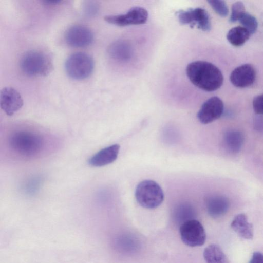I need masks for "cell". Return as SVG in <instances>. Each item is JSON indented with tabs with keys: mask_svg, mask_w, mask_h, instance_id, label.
<instances>
[{
	"mask_svg": "<svg viewBox=\"0 0 263 263\" xmlns=\"http://www.w3.org/2000/svg\"><path fill=\"white\" fill-rule=\"evenodd\" d=\"M186 73L194 86L207 92L219 89L223 82L220 70L207 61H196L190 63L186 67Z\"/></svg>",
	"mask_w": 263,
	"mask_h": 263,
	"instance_id": "obj_1",
	"label": "cell"
},
{
	"mask_svg": "<svg viewBox=\"0 0 263 263\" xmlns=\"http://www.w3.org/2000/svg\"><path fill=\"white\" fill-rule=\"evenodd\" d=\"M22 71L29 76L48 74L52 69V64L48 55L39 50L26 52L20 60Z\"/></svg>",
	"mask_w": 263,
	"mask_h": 263,
	"instance_id": "obj_2",
	"label": "cell"
},
{
	"mask_svg": "<svg viewBox=\"0 0 263 263\" xmlns=\"http://www.w3.org/2000/svg\"><path fill=\"white\" fill-rule=\"evenodd\" d=\"M65 68L71 78L81 80L89 77L93 72L94 61L88 54L78 52L70 55L66 59Z\"/></svg>",
	"mask_w": 263,
	"mask_h": 263,
	"instance_id": "obj_3",
	"label": "cell"
},
{
	"mask_svg": "<svg viewBox=\"0 0 263 263\" xmlns=\"http://www.w3.org/2000/svg\"><path fill=\"white\" fill-rule=\"evenodd\" d=\"M135 197L141 206L146 209H154L162 202L164 194L157 182L151 180H145L137 186Z\"/></svg>",
	"mask_w": 263,
	"mask_h": 263,
	"instance_id": "obj_4",
	"label": "cell"
},
{
	"mask_svg": "<svg viewBox=\"0 0 263 263\" xmlns=\"http://www.w3.org/2000/svg\"><path fill=\"white\" fill-rule=\"evenodd\" d=\"M10 146L19 154L32 156L41 150L43 142L41 137L28 132H19L13 134L10 138Z\"/></svg>",
	"mask_w": 263,
	"mask_h": 263,
	"instance_id": "obj_5",
	"label": "cell"
},
{
	"mask_svg": "<svg viewBox=\"0 0 263 263\" xmlns=\"http://www.w3.org/2000/svg\"><path fill=\"white\" fill-rule=\"evenodd\" d=\"M179 233L182 242L189 247L202 246L206 239L202 224L196 219H190L181 223Z\"/></svg>",
	"mask_w": 263,
	"mask_h": 263,
	"instance_id": "obj_6",
	"label": "cell"
},
{
	"mask_svg": "<svg viewBox=\"0 0 263 263\" xmlns=\"http://www.w3.org/2000/svg\"><path fill=\"white\" fill-rule=\"evenodd\" d=\"M177 14L181 24H190L192 27L196 25L198 29L204 31H209L211 28L209 14L204 9L198 7L180 10Z\"/></svg>",
	"mask_w": 263,
	"mask_h": 263,
	"instance_id": "obj_7",
	"label": "cell"
},
{
	"mask_svg": "<svg viewBox=\"0 0 263 263\" xmlns=\"http://www.w3.org/2000/svg\"><path fill=\"white\" fill-rule=\"evenodd\" d=\"M148 17L147 11L141 7L130 8L125 14L106 15L105 21L118 26L143 24L146 23Z\"/></svg>",
	"mask_w": 263,
	"mask_h": 263,
	"instance_id": "obj_8",
	"label": "cell"
},
{
	"mask_svg": "<svg viewBox=\"0 0 263 263\" xmlns=\"http://www.w3.org/2000/svg\"><path fill=\"white\" fill-rule=\"evenodd\" d=\"M66 43L71 47L82 48L89 46L93 41L91 30L86 26L75 25L70 27L65 33Z\"/></svg>",
	"mask_w": 263,
	"mask_h": 263,
	"instance_id": "obj_9",
	"label": "cell"
},
{
	"mask_svg": "<svg viewBox=\"0 0 263 263\" xmlns=\"http://www.w3.org/2000/svg\"><path fill=\"white\" fill-rule=\"evenodd\" d=\"M224 105L222 101L214 96L206 100L197 113V118L202 124H206L219 118L222 115Z\"/></svg>",
	"mask_w": 263,
	"mask_h": 263,
	"instance_id": "obj_10",
	"label": "cell"
},
{
	"mask_svg": "<svg viewBox=\"0 0 263 263\" xmlns=\"http://www.w3.org/2000/svg\"><path fill=\"white\" fill-rule=\"evenodd\" d=\"M0 104L2 110L9 116H12L23 105L21 94L10 87L3 88L1 91Z\"/></svg>",
	"mask_w": 263,
	"mask_h": 263,
	"instance_id": "obj_11",
	"label": "cell"
},
{
	"mask_svg": "<svg viewBox=\"0 0 263 263\" xmlns=\"http://www.w3.org/2000/svg\"><path fill=\"white\" fill-rule=\"evenodd\" d=\"M256 71L251 64H246L235 68L230 76L231 83L236 87L245 88L252 85L256 79Z\"/></svg>",
	"mask_w": 263,
	"mask_h": 263,
	"instance_id": "obj_12",
	"label": "cell"
},
{
	"mask_svg": "<svg viewBox=\"0 0 263 263\" xmlns=\"http://www.w3.org/2000/svg\"><path fill=\"white\" fill-rule=\"evenodd\" d=\"M120 145L113 144L104 148L89 158L88 163L93 167H101L114 162L117 158Z\"/></svg>",
	"mask_w": 263,
	"mask_h": 263,
	"instance_id": "obj_13",
	"label": "cell"
},
{
	"mask_svg": "<svg viewBox=\"0 0 263 263\" xmlns=\"http://www.w3.org/2000/svg\"><path fill=\"white\" fill-rule=\"evenodd\" d=\"M208 214L213 218H219L224 215L229 209L228 198L222 195H213L206 201Z\"/></svg>",
	"mask_w": 263,
	"mask_h": 263,
	"instance_id": "obj_14",
	"label": "cell"
},
{
	"mask_svg": "<svg viewBox=\"0 0 263 263\" xmlns=\"http://www.w3.org/2000/svg\"><path fill=\"white\" fill-rule=\"evenodd\" d=\"M231 227L241 238L246 239L253 238L254 234L253 226L248 222L247 217L245 214L236 215L232 220Z\"/></svg>",
	"mask_w": 263,
	"mask_h": 263,
	"instance_id": "obj_15",
	"label": "cell"
},
{
	"mask_svg": "<svg viewBox=\"0 0 263 263\" xmlns=\"http://www.w3.org/2000/svg\"><path fill=\"white\" fill-rule=\"evenodd\" d=\"M226 148L232 153H238L242 146L244 137L241 132L236 130L228 131L223 137Z\"/></svg>",
	"mask_w": 263,
	"mask_h": 263,
	"instance_id": "obj_16",
	"label": "cell"
},
{
	"mask_svg": "<svg viewBox=\"0 0 263 263\" xmlns=\"http://www.w3.org/2000/svg\"><path fill=\"white\" fill-rule=\"evenodd\" d=\"M203 257L206 263H230L221 248L216 244H211L204 249Z\"/></svg>",
	"mask_w": 263,
	"mask_h": 263,
	"instance_id": "obj_17",
	"label": "cell"
},
{
	"mask_svg": "<svg viewBox=\"0 0 263 263\" xmlns=\"http://www.w3.org/2000/svg\"><path fill=\"white\" fill-rule=\"evenodd\" d=\"M251 34L243 26H236L231 28L227 34L229 42L234 46H240L249 39Z\"/></svg>",
	"mask_w": 263,
	"mask_h": 263,
	"instance_id": "obj_18",
	"label": "cell"
},
{
	"mask_svg": "<svg viewBox=\"0 0 263 263\" xmlns=\"http://www.w3.org/2000/svg\"><path fill=\"white\" fill-rule=\"evenodd\" d=\"M127 44L123 41H118L112 43L108 49V53L111 57L116 60H125L127 59L130 54L127 53Z\"/></svg>",
	"mask_w": 263,
	"mask_h": 263,
	"instance_id": "obj_19",
	"label": "cell"
},
{
	"mask_svg": "<svg viewBox=\"0 0 263 263\" xmlns=\"http://www.w3.org/2000/svg\"><path fill=\"white\" fill-rule=\"evenodd\" d=\"M193 207L188 203H181L178 205L174 211V216L179 220L184 221L192 219L194 214ZM182 222V223H183Z\"/></svg>",
	"mask_w": 263,
	"mask_h": 263,
	"instance_id": "obj_20",
	"label": "cell"
},
{
	"mask_svg": "<svg viewBox=\"0 0 263 263\" xmlns=\"http://www.w3.org/2000/svg\"><path fill=\"white\" fill-rule=\"evenodd\" d=\"M238 21L251 34L254 33L258 28V22L256 18L246 12Z\"/></svg>",
	"mask_w": 263,
	"mask_h": 263,
	"instance_id": "obj_21",
	"label": "cell"
},
{
	"mask_svg": "<svg viewBox=\"0 0 263 263\" xmlns=\"http://www.w3.org/2000/svg\"><path fill=\"white\" fill-rule=\"evenodd\" d=\"M246 12L243 4L241 2H236L232 6L230 22L234 23L238 21L241 16Z\"/></svg>",
	"mask_w": 263,
	"mask_h": 263,
	"instance_id": "obj_22",
	"label": "cell"
},
{
	"mask_svg": "<svg viewBox=\"0 0 263 263\" xmlns=\"http://www.w3.org/2000/svg\"><path fill=\"white\" fill-rule=\"evenodd\" d=\"M209 5L213 10L220 16L225 17L229 13V9L226 2L223 1H208Z\"/></svg>",
	"mask_w": 263,
	"mask_h": 263,
	"instance_id": "obj_23",
	"label": "cell"
},
{
	"mask_svg": "<svg viewBox=\"0 0 263 263\" xmlns=\"http://www.w3.org/2000/svg\"><path fill=\"white\" fill-rule=\"evenodd\" d=\"M254 111L259 115H263V94L256 96L253 100Z\"/></svg>",
	"mask_w": 263,
	"mask_h": 263,
	"instance_id": "obj_24",
	"label": "cell"
},
{
	"mask_svg": "<svg viewBox=\"0 0 263 263\" xmlns=\"http://www.w3.org/2000/svg\"><path fill=\"white\" fill-rule=\"evenodd\" d=\"M254 129L259 132H263V115H258L253 120Z\"/></svg>",
	"mask_w": 263,
	"mask_h": 263,
	"instance_id": "obj_25",
	"label": "cell"
},
{
	"mask_svg": "<svg viewBox=\"0 0 263 263\" xmlns=\"http://www.w3.org/2000/svg\"><path fill=\"white\" fill-rule=\"evenodd\" d=\"M249 263H263V254L260 252H254Z\"/></svg>",
	"mask_w": 263,
	"mask_h": 263,
	"instance_id": "obj_26",
	"label": "cell"
}]
</instances>
